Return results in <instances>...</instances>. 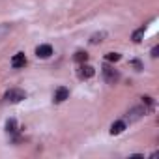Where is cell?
<instances>
[{"label": "cell", "mask_w": 159, "mask_h": 159, "mask_svg": "<svg viewBox=\"0 0 159 159\" xmlns=\"http://www.w3.org/2000/svg\"><path fill=\"white\" fill-rule=\"evenodd\" d=\"M94 67L92 66H88V64H83L81 66V69H79V75H81V79H90V77H94Z\"/></svg>", "instance_id": "8992f818"}, {"label": "cell", "mask_w": 159, "mask_h": 159, "mask_svg": "<svg viewBox=\"0 0 159 159\" xmlns=\"http://www.w3.org/2000/svg\"><path fill=\"white\" fill-rule=\"evenodd\" d=\"M6 131H8V133H15V131H17V122H15V118H10V120L6 122Z\"/></svg>", "instance_id": "30bf717a"}, {"label": "cell", "mask_w": 159, "mask_h": 159, "mask_svg": "<svg viewBox=\"0 0 159 159\" xmlns=\"http://www.w3.org/2000/svg\"><path fill=\"white\" fill-rule=\"evenodd\" d=\"M36 54H38V58H49L52 54V47L51 45H39L36 49Z\"/></svg>", "instance_id": "277c9868"}, {"label": "cell", "mask_w": 159, "mask_h": 159, "mask_svg": "<svg viewBox=\"0 0 159 159\" xmlns=\"http://www.w3.org/2000/svg\"><path fill=\"white\" fill-rule=\"evenodd\" d=\"M25 98H26V94H25L23 90H19V88H11V90H8L6 96H4V99L10 101V103H19V101L25 99Z\"/></svg>", "instance_id": "7a4b0ae2"}, {"label": "cell", "mask_w": 159, "mask_h": 159, "mask_svg": "<svg viewBox=\"0 0 159 159\" xmlns=\"http://www.w3.org/2000/svg\"><path fill=\"white\" fill-rule=\"evenodd\" d=\"M105 36H107L105 32H101V34H94V36H92V39H90V43H94V45H96V43L103 41V38H105Z\"/></svg>", "instance_id": "7c38bea8"}, {"label": "cell", "mask_w": 159, "mask_h": 159, "mask_svg": "<svg viewBox=\"0 0 159 159\" xmlns=\"http://www.w3.org/2000/svg\"><path fill=\"white\" fill-rule=\"evenodd\" d=\"M157 52H159V47H153V49H152V56L155 58V56H157Z\"/></svg>", "instance_id": "9a60e30c"}, {"label": "cell", "mask_w": 159, "mask_h": 159, "mask_svg": "<svg viewBox=\"0 0 159 159\" xmlns=\"http://www.w3.org/2000/svg\"><path fill=\"white\" fill-rule=\"evenodd\" d=\"M124 129H125V122H122V120L120 122H114L111 125V135H120Z\"/></svg>", "instance_id": "52a82bcc"}, {"label": "cell", "mask_w": 159, "mask_h": 159, "mask_svg": "<svg viewBox=\"0 0 159 159\" xmlns=\"http://www.w3.org/2000/svg\"><path fill=\"white\" fill-rule=\"evenodd\" d=\"M105 58H107V62H118L120 60V54L118 52H107Z\"/></svg>", "instance_id": "4fadbf2b"}, {"label": "cell", "mask_w": 159, "mask_h": 159, "mask_svg": "<svg viewBox=\"0 0 159 159\" xmlns=\"http://www.w3.org/2000/svg\"><path fill=\"white\" fill-rule=\"evenodd\" d=\"M144 30H146V28H144V26H140L139 30H135V32H133V41H135V43H140V41H142V38H144Z\"/></svg>", "instance_id": "9c48e42d"}, {"label": "cell", "mask_w": 159, "mask_h": 159, "mask_svg": "<svg viewBox=\"0 0 159 159\" xmlns=\"http://www.w3.org/2000/svg\"><path fill=\"white\" fill-rule=\"evenodd\" d=\"M86 60H88V54H86V52H83V51H77V52H75V62L84 64Z\"/></svg>", "instance_id": "8fae6325"}, {"label": "cell", "mask_w": 159, "mask_h": 159, "mask_svg": "<svg viewBox=\"0 0 159 159\" xmlns=\"http://www.w3.org/2000/svg\"><path fill=\"white\" fill-rule=\"evenodd\" d=\"M103 77H105V81H107L109 84H116V83L120 81V73H118V69H114V67L109 66V64L103 66Z\"/></svg>", "instance_id": "6da1fadb"}, {"label": "cell", "mask_w": 159, "mask_h": 159, "mask_svg": "<svg viewBox=\"0 0 159 159\" xmlns=\"http://www.w3.org/2000/svg\"><path fill=\"white\" fill-rule=\"evenodd\" d=\"M144 112H146V109H142V107H137V109H133L131 112H127V118H129V120H137V118H140Z\"/></svg>", "instance_id": "ba28073f"}, {"label": "cell", "mask_w": 159, "mask_h": 159, "mask_svg": "<svg viewBox=\"0 0 159 159\" xmlns=\"http://www.w3.org/2000/svg\"><path fill=\"white\" fill-rule=\"evenodd\" d=\"M142 101H144V103H146V105H148V107L152 109V105H153V101H152V98H148V96H146V98H142Z\"/></svg>", "instance_id": "5bb4252c"}, {"label": "cell", "mask_w": 159, "mask_h": 159, "mask_svg": "<svg viewBox=\"0 0 159 159\" xmlns=\"http://www.w3.org/2000/svg\"><path fill=\"white\" fill-rule=\"evenodd\" d=\"M11 66H13L15 69L25 67V66H26V56H25V52H17V54L11 58Z\"/></svg>", "instance_id": "3957f363"}, {"label": "cell", "mask_w": 159, "mask_h": 159, "mask_svg": "<svg viewBox=\"0 0 159 159\" xmlns=\"http://www.w3.org/2000/svg\"><path fill=\"white\" fill-rule=\"evenodd\" d=\"M67 98H69V90L64 88V86H60V88L54 92V101H56V103H62V101H66Z\"/></svg>", "instance_id": "5b68a950"}]
</instances>
